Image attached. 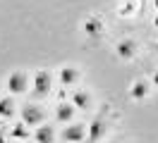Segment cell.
I'll list each match as a JSON object with an SVG mask.
<instances>
[{
	"mask_svg": "<svg viewBox=\"0 0 158 143\" xmlns=\"http://www.w3.org/2000/svg\"><path fill=\"white\" fill-rule=\"evenodd\" d=\"M0 143H10V141H7V138H5V136H0Z\"/></svg>",
	"mask_w": 158,
	"mask_h": 143,
	"instance_id": "cell-17",
	"label": "cell"
},
{
	"mask_svg": "<svg viewBox=\"0 0 158 143\" xmlns=\"http://www.w3.org/2000/svg\"><path fill=\"white\" fill-rule=\"evenodd\" d=\"M58 79H60V84H62V86H72V84H77L79 72L74 69V67H62V69L58 72Z\"/></svg>",
	"mask_w": 158,
	"mask_h": 143,
	"instance_id": "cell-10",
	"label": "cell"
},
{
	"mask_svg": "<svg viewBox=\"0 0 158 143\" xmlns=\"http://www.w3.org/2000/svg\"><path fill=\"white\" fill-rule=\"evenodd\" d=\"M156 53H158V41H156Z\"/></svg>",
	"mask_w": 158,
	"mask_h": 143,
	"instance_id": "cell-20",
	"label": "cell"
},
{
	"mask_svg": "<svg viewBox=\"0 0 158 143\" xmlns=\"http://www.w3.org/2000/svg\"><path fill=\"white\" fill-rule=\"evenodd\" d=\"M113 143H115V141H113Z\"/></svg>",
	"mask_w": 158,
	"mask_h": 143,
	"instance_id": "cell-22",
	"label": "cell"
},
{
	"mask_svg": "<svg viewBox=\"0 0 158 143\" xmlns=\"http://www.w3.org/2000/svg\"><path fill=\"white\" fill-rule=\"evenodd\" d=\"M19 119L27 124V126H41V124L46 122V112H43V107H41V105L27 103L19 110Z\"/></svg>",
	"mask_w": 158,
	"mask_h": 143,
	"instance_id": "cell-1",
	"label": "cell"
},
{
	"mask_svg": "<svg viewBox=\"0 0 158 143\" xmlns=\"http://www.w3.org/2000/svg\"><path fill=\"white\" fill-rule=\"evenodd\" d=\"M132 12H134V2H132V0H127V2H125V5L118 10V14H120V17H129Z\"/></svg>",
	"mask_w": 158,
	"mask_h": 143,
	"instance_id": "cell-15",
	"label": "cell"
},
{
	"mask_svg": "<svg viewBox=\"0 0 158 143\" xmlns=\"http://www.w3.org/2000/svg\"><path fill=\"white\" fill-rule=\"evenodd\" d=\"M151 84H153V86H158V69L153 72V76H151Z\"/></svg>",
	"mask_w": 158,
	"mask_h": 143,
	"instance_id": "cell-16",
	"label": "cell"
},
{
	"mask_svg": "<svg viewBox=\"0 0 158 143\" xmlns=\"http://www.w3.org/2000/svg\"><path fill=\"white\" fill-rule=\"evenodd\" d=\"M153 26H156V29H158V14H156V19H153Z\"/></svg>",
	"mask_w": 158,
	"mask_h": 143,
	"instance_id": "cell-18",
	"label": "cell"
},
{
	"mask_svg": "<svg viewBox=\"0 0 158 143\" xmlns=\"http://www.w3.org/2000/svg\"><path fill=\"white\" fill-rule=\"evenodd\" d=\"M115 53H118V57H122V60H134V55H137V43H134L132 38H125V41H120L118 46H115Z\"/></svg>",
	"mask_w": 158,
	"mask_h": 143,
	"instance_id": "cell-6",
	"label": "cell"
},
{
	"mask_svg": "<svg viewBox=\"0 0 158 143\" xmlns=\"http://www.w3.org/2000/svg\"><path fill=\"white\" fill-rule=\"evenodd\" d=\"M69 103L74 105L77 110H86V107H91V95L86 91H74L72 98H69Z\"/></svg>",
	"mask_w": 158,
	"mask_h": 143,
	"instance_id": "cell-11",
	"label": "cell"
},
{
	"mask_svg": "<svg viewBox=\"0 0 158 143\" xmlns=\"http://www.w3.org/2000/svg\"><path fill=\"white\" fill-rule=\"evenodd\" d=\"M27 88H29V76L24 74V72H12L7 76V91L12 95H22Z\"/></svg>",
	"mask_w": 158,
	"mask_h": 143,
	"instance_id": "cell-4",
	"label": "cell"
},
{
	"mask_svg": "<svg viewBox=\"0 0 158 143\" xmlns=\"http://www.w3.org/2000/svg\"><path fill=\"white\" fill-rule=\"evenodd\" d=\"M10 136H12V138H24V141H29V126L19 119V122L10 129Z\"/></svg>",
	"mask_w": 158,
	"mask_h": 143,
	"instance_id": "cell-14",
	"label": "cell"
},
{
	"mask_svg": "<svg viewBox=\"0 0 158 143\" xmlns=\"http://www.w3.org/2000/svg\"><path fill=\"white\" fill-rule=\"evenodd\" d=\"M22 143H29V141H22Z\"/></svg>",
	"mask_w": 158,
	"mask_h": 143,
	"instance_id": "cell-21",
	"label": "cell"
},
{
	"mask_svg": "<svg viewBox=\"0 0 158 143\" xmlns=\"http://www.w3.org/2000/svg\"><path fill=\"white\" fill-rule=\"evenodd\" d=\"M153 7H156V10H158V0H153Z\"/></svg>",
	"mask_w": 158,
	"mask_h": 143,
	"instance_id": "cell-19",
	"label": "cell"
},
{
	"mask_svg": "<svg viewBox=\"0 0 158 143\" xmlns=\"http://www.w3.org/2000/svg\"><path fill=\"white\" fill-rule=\"evenodd\" d=\"M34 141H36V143H53V141H55V129H53L50 124H41V126H36Z\"/></svg>",
	"mask_w": 158,
	"mask_h": 143,
	"instance_id": "cell-9",
	"label": "cell"
},
{
	"mask_svg": "<svg viewBox=\"0 0 158 143\" xmlns=\"http://www.w3.org/2000/svg\"><path fill=\"white\" fill-rule=\"evenodd\" d=\"M31 86H34V95L36 98H43V95L50 93V86H53V76H50L48 69H39L34 79H31Z\"/></svg>",
	"mask_w": 158,
	"mask_h": 143,
	"instance_id": "cell-3",
	"label": "cell"
},
{
	"mask_svg": "<svg viewBox=\"0 0 158 143\" xmlns=\"http://www.w3.org/2000/svg\"><path fill=\"white\" fill-rule=\"evenodd\" d=\"M148 91H151V84L144 81V79H137V81H132V86H129L132 100H144V98L148 95Z\"/></svg>",
	"mask_w": 158,
	"mask_h": 143,
	"instance_id": "cell-8",
	"label": "cell"
},
{
	"mask_svg": "<svg viewBox=\"0 0 158 143\" xmlns=\"http://www.w3.org/2000/svg\"><path fill=\"white\" fill-rule=\"evenodd\" d=\"M74 112H77V107L72 103H58L55 105V119L62 122V124L72 122V119H74Z\"/></svg>",
	"mask_w": 158,
	"mask_h": 143,
	"instance_id": "cell-7",
	"label": "cell"
},
{
	"mask_svg": "<svg viewBox=\"0 0 158 143\" xmlns=\"http://www.w3.org/2000/svg\"><path fill=\"white\" fill-rule=\"evenodd\" d=\"M84 136H86V126L84 124H65V129L60 133V138L67 143H79V141H84Z\"/></svg>",
	"mask_w": 158,
	"mask_h": 143,
	"instance_id": "cell-5",
	"label": "cell"
},
{
	"mask_svg": "<svg viewBox=\"0 0 158 143\" xmlns=\"http://www.w3.org/2000/svg\"><path fill=\"white\" fill-rule=\"evenodd\" d=\"M12 117H15V100L0 98V119H12Z\"/></svg>",
	"mask_w": 158,
	"mask_h": 143,
	"instance_id": "cell-13",
	"label": "cell"
},
{
	"mask_svg": "<svg viewBox=\"0 0 158 143\" xmlns=\"http://www.w3.org/2000/svg\"><path fill=\"white\" fill-rule=\"evenodd\" d=\"M84 31H86V36H98L101 31H103V22H101L98 17H89L86 22H84Z\"/></svg>",
	"mask_w": 158,
	"mask_h": 143,
	"instance_id": "cell-12",
	"label": "cell"
},
{
	"mask_svg": "<svg viewBox=\"0 0 158 143\" xmlns=\"http://www.w3.org/2000/svg\"><path fill=\"white\" fill-rule=\"evenodd\" d=\"M106 112H108V107H103V110L89 122V129H86V143L101 141V136L106 133Z\"/></svg>",
	"mask_w": 158,
	"mask_h": 143,
	"instance_id": "cell-2",
	"label": "cell"
}]
</instances>
